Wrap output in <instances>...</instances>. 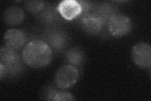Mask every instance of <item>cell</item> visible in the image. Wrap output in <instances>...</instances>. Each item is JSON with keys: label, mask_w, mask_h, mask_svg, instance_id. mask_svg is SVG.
I'll return each instance as SVG.
<instances>
[{"label": "cell", "mask_w": 151, "mask_h": 101, "mask_svg": "<svg viewBox=\"0 0 151 101\" xmlns=\"http://www.w3.org/2000/svg\"><path fill=\"white\" fill-rule=\"evenodd\" d=\"M22 56L23 61L27 66L34 68H41L50 63L53 52L46 42L34 40L27 43L22 51Z\"/></svg>", "instance_id": "cell-1"}, {"label": "cell", "mask_w": 151, "mask_h": 101, "mask_svg": "<svg viewBox=\"0 0 151 101\" xmlns=\"http://www.w3.org/2000/svg\"><path fill=\"white\" fill-rule=\"evenodd\" d=\"M79 78V71L72 65L61 66L56 72L55 82L58 87L60 89H67L72 87Z\"/></svg>", "instance_id": "cell-2"}, {"label": "cell", "mask_w": 151, "mask_h": 101, "mask_svg": "<svg viewBox=\"0 0 151 101\" xmlns=\"http://www.w3.org/2000/svg\"><path fill=\"white\" fill-rule=\"evenodd\" d=\"M130 19L124 14L115 13L108 20V31L115 37L125 36L132 29Z\"/></svg>", "instance_id": "cell-3"}, {"label": "cell", "mask_w": 151, "mask_h": 101, "mask_svg": "<svg viewBox=\"0 0 151 101\" xmlns=\"http://www.w3.org/2000/svg\"><path fill=\"white\" fill-rule=\"evenodd\" d=\"M132 58L134 63L142 68H150L151 47L147 43L135 44L132 51Z\"/></svg>", "instance_id": "cell-4"}, {"label": "cell", "mask_w": 151, "mask_h": 101, "mask_svg": "<svg viewBox=\"0 0 151 101\" xmlns=\"http://www.w3.org/2000/svg\"><path fill=\"white\" fill-rule=\"evenodd\" d=\"M105 22L96 13H87L81 16L80 24L83 29L91 34L100 32Z\"/></svg>", "instance_id": "cell-5"}, {"label": "cell", "mask_w": 151, "mask_h": 101, "mask_svg": "<svg viewBox=\"0 0 151 101\" xmlns=\"http://www.w3.org/2000/svg\"><path fill=\"white\" fill-rule=\"evenodd\" d=\"M58 10L65 20H72L81 15L82 7L78 1L64 0L58 4Z\"/></svg>", "instance_id": "cell-6"}, {"label": "cell", "mask_w": 151, "mask_h": 101, "mask_svg": "<svg viewBox=\"0 0 151 101\" xmlns=\"http://www.w3.org/2000/svg\"><path fill=\"white\" fill-rule=\"evenodd\" d=\"M4 42L6 46L17 51L24 46L26 36L22 31L17 28H12L7 31L4 34Z\"/></svg>", "instance_id": "cell-7"}, {"label": "cell", "mask_w": 151, "mask_h": 101, "mask_svg": "<svg viewBox=\"0 0 151 101\" xmlns=\"http://www.w3.org/2000/svg\"><path fill=\"white\" fill-rule=\"evenodd\" d=\"M3 20L7 25L15 26L20 23L24 18V12L20 7H12L7 8L3 14Z\"/></svg>", "instance_id": "cell-8"}, {"label": "cell", "mask_w": 151, "mask_h": 101, "mask_svg": "<svg viewBox=\"0 0 151 101\" xmlns=\"http://www.w3.org/2000/svg\"><path fill=\"white\" fill-rule=\"evenodd\" d=\"M0 61V63L3 64L4 66H8L21 60L16 50L5 46L1 48Z\"/></svg>", "instance_id": "cell-9"}, {"label": "cell", "mask_w": 151, "mask_h": 101, "mask_svg": "<svg viewBox=\"0 0 151 101\" xmlns=\"http://www.w3.org/2000/svg\"><path fill=\"white\" fill-rule=\"evenodd\" d=\"M46 97L47 99L55 101H64V100H74L73 95L68 92L57 90L54 89H49L46 92Z\"/></svg>", "instance_id": "cell-10"}, {"label": "cell", "mask_w": 151, "mask_h": 101, "mask_svg": "<svg viewBox=\"0 0 151 101\" xmlns=\"http://www.w3.org/2000/svg\"><path fill=\"white\" fill-rule=\"evenodd\" d=\"M65 58L70 65L79 66L84 61V54L82 51L78 48H71L66 52Z\"/></svg>", "instance_id": "cell-11"}, {"label": "cell", "mask_w": 151, "mask_h": 101, "mask_svg": "<svg viewBox=\"0 0 151 101\" xmlns=\"http://www.w3.org/2000/svg\"><path fill=\"white\" fill-rule=\"evenodd\" d=\"M49 44L55 49L60 50L64 47L66 42V36L61 32H54L49 36Z\"/></svg>", "instance_id": "cell-12"}, {"label": "cell", "mask_w": 151, "mask_h": 101, "mask_svg": "<svg viewBox=\"0 0 151 101\" xmlns=\"http://www.w3.org/2000/svg\"><path fill=\"white\" fill-rule=\"evenodd\" d=\"M25 8L32 13L40 12L44 8V3L41 1H30L25 3Z\"/></svg>", "instance_id": "cell-13"}, {"label": "cell", "mask_w": 151, "mask_h": 101, "mask_svg": "<svg viewBox=\"0 0 151 101\" xmlns=\"http://www.w3.org/2000/svg\"><path fill=\"white\" fill-rule=\"evenodd\" d=\"M57 14L54 12L51 9H49L47 10L44 11L40 15V19L42 22H44L45 23H50L52 22H53L55 17H56Z\"/></svg>", "instance_id": "cell-14"}]
</instances>
